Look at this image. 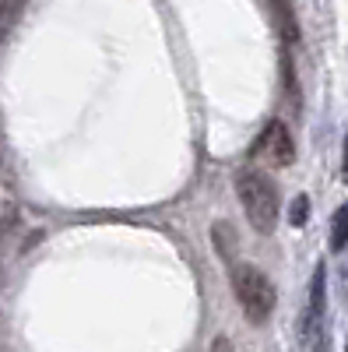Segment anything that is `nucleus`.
<instances>
[{
	"mask_svg": "<svg viewBox=\"0 0 348 352\" xmlns=\"http://www.w3.org/2000/svg\"><path fill=\"white\" fill-rule=\"evenodd\" d=\"M271 14L278 18V36L285 46H296L299 43V25H296V11L288 4H271Z\"/></svg>",
	"mask_w": 348,
	"mask_h": 352,
	"instance_id": "nucleus-4",
	"label": "nucleus"
},
{
	"mask_svg": "<svg viewBox=\"0 0 348 352\" xmlns=\"http://www.w3.org/2000/svg\"><path fill=\"white\" fill-rule=\"evenodd\" d=\"M341 180L348 184V134H345V152H341Z\"/></svg>",
	"mask_w": 348,
	"mask_h": 352,
	"instance_id": "nucleus-8",
	"label": "nucleus"
},
{
	"mask_svg": "<svg viewBox=\"0 0 348 352\" xmlns=\"http://www.w3.org/2000/svg\"><path fill=\"white\" fill-rule=\"evenodd\" d=\"M232 184H236V194H240V204H243L250 226L257 232H271L278 222V187L271 184V176L253 166H243L236 169Z\"/></svg>",
	"mask_w": 348,
	"mask_h": 352,
	"instance_id": "nucleus-1",
	"label": "nucleus"
},
{
	"mask_svg": "<svg viewBox=\"0 0 348 352\" xmlns=\"http://www.w3.org/2000/svg\"><path fill=\"white\" fill-rule=\"evenodd\" d=\"M8 229H11V215H0V236H4Z\"/></svg>",
	"mask_w": 348,
	"mask_h": 352,
	"instance_id": "nucleus-9",
	"label": "nucleus"
},
{
	"mask_svg": "<svg viewBox=\"0 0 348 352\" xmlns=\"http://www.w3.org/2000/svg\"><path fill=\"white\" fill-rule=\"evenodd\" d=\"M348 243V204H341V208L331 215V250H345Z\"/></svg>",
	"mask_w": 348,
	"mask_h": 352,
	"instance_id": "nucleus-5",
	"label": "nucleus"
},
{
	"mask_svg": "<svg viewBox=\"0 0 348 352\" xmlns=\"http://www.w3.org/2000/svg\"><path fill=\"white\" fill-rule=\"evenodd\" d=\"M232 292H236L246 320L264 324V320L271 317V310H275V285L260 268H253V264H232Z\"/></svg>",
	"mask_w": 348,
	"mask_h": 352,
	"instance_id": "nucleus-2",
	"label": "nucleus"
},
{
	"mask_svg": "<svg viewBox=\"0 0 348 352\" xmlns=\"http://www.w3.org/2000/svg\"><path fill=\"white\" fill-rule=\"evenodd\" d=\"M345 352H348V345H345Z\"/></svg>",
	"mask_w": 348,
	"mask_h": 352,
	"instance_id": "nucleus-11",
	"label": "nucleus"
},
{
	"mask_svg": "<svg viewBox=\"0 0 348 352\" xmlns=\"http://www.w3.org/2000/svg\"><path fill=\"white\" fill-rule=\"evenodd\" d=\"M310 208H313L310 197H306V194H299L292 204H288V222H292L296 229H299V226H306V222H310Z\"/></svg>",
	"mask_w": 348,
	"mask_h": 352,
	"instance_id": "nucleus-7",
	"label": "nucleus"
},
{
	"mask_svg": "<svg viewBox=\"0 0 348 352\" xmlns=\"http://www.w3.org/2000/svg\"><path fill=\"white\" fill-rule=\"evenodd\" d=\"M211 240H215V250H218L225 261H232V250H236V236H232V229H229L225 222H218V226L211 229Z\"/></svg>",
	"mask_w": 348,
	"mask_h": 352,
	"instance_id": "nucleus-6",
	"label": "nucleus"
},
{
	"mask_svg": "<svg viewBox=\"0 0 348 352\" xmlns=\"http://www.w3.org/2000/svg\"><path fill=\"white\" fill-rule=\"evenodd\" d=\"M250 155H253V159H260V162H268V166H275V169L292 166V159H296V141H292V131H288L281 120H271L264 131L257 134Z\"/></svg>",
	"mask_w": 348,
	"mask_h": 352,
	"instance_id": "nucleus-3",
	"label": "nucleus"
},
{
	"mask_svg": "<svg viewBox=\"0 0 348 352\" xmlns=\"http://www.w3.org/2000/svg\"><path fill=\"white\" fill-rule=\"evenodd\" d=\"M211 352H229V342H225V338H218V342L211 345Z\"/></svg>",
	"mask_w": 348,
	"mask_h": 352,
	"instance_id": "nucleus-10",
	"label": "nucleus"
}]
</instances>
